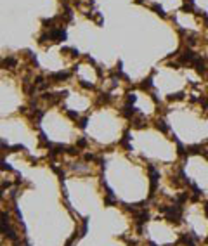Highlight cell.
<instances>
[{
	"mask_svg": "<svg viewBox=\"0 0 208 246\" xmlns=\"http://www.w3.org/2000/svg\"><path fill=\"white\" fill-rule=\"evenodd\" d=\"M137 2H139V4H140V2H144V0H137Z\"/></svg>",
	"mask_w": 208,
	"mask_h": 246,
	"instance_id": "2e32d148",
	"label": "cell"
},
{
	"mask_svg": "<svg viewBox=\"0 0 208 246\" xmlns=\"http://www.w3.org/2000/svg\"><path fill=\"white\" fill-rule=\"evenodd\" d=\"M192 66H194V70H196L199 75H203V73L206 71V63H205V59L199 57V56H196V59L192 61Z\"/></svg>",
	"mask_w": 208,
	"mask_h": 246,
	"instance_id": "6da1fadb",
	"label": "cell"
},
{
	"mask_svg": "<svg viewBox=\"0 0 208 246\" xmlns=\"http://www.w3.org/2000/svg\"><path fill=\"white\" fill-rule=\"evenodd\" d=\"M135 101H137V96H135V94H128L127 96V104H133Z\"/></svg>",
	"mask_w": 208,
	"mask_h": 246,
	"instance_id": "9c48e42d",
	"label": "cell"
},
{
	"mask_svg": "<svg viewBox=\"0 0 208 246\" xmlns=\"http://www.w3.org/2000/svg\"><path fill=\"white\" fill-rule=\"evenodd\" d=\"M49 78L54 80V83H56L57 80H66V78H69V73H68V71H59V73H52Z\"/></svg>",
	"mask_w": 208,
	"mask_h": 246,
	"instance_id": "7a4b0ae2",
	"label": "cell"
},
{
	"mask_svg": "<svg viewBox=\"0 0 208 246\" xmlns=\"http://www.w3.org/2000/svg\"><path fill=\"white\" fill-rule=\"evenodd\" d=\"M181 99H184V92H177V94L168 96V101H181Z\"/></svg>",
	"mask_w": 208,
	"mask_h": 246,
	"instance_id": "8992f818",
	"label": "cell"
},
{
	"mask_svg": "<svg viewBox=\"0 0 208 246\" xmlns=\"http://www.w3.org/2000/svg\"><path fill=\"white\" fill-rule=\"evenodd\" d=\"M156 128L161 130L163 134H166V132H168V127H166V123L163 121V120H158V121H156Z\"/></svg>",
	"mask_w": 208,
	"mask_h": 246,
	"instance_id": "5b68a950",
	"label": "cell"
},
{
	"mask_svg": "<svg viewBox=\"0 0 208 246\" xmlns=\"http://www.w3.org/2000/svg\"><path fill=\"white\" fill-rule=\"evenodd\" d=\"M4 66H16V59L14 57H7V59H4Z\"/></svg>",
	"mask_w": 208,
	"mask_h": 246,
	"instance_id": "52a82bcc",
	"label": "cell"
},
{
	"mask_svg": "<svg viewBox=\"0 0 208 246\" xmlns=\"http://www.w3.org/2000/svg\"><path fill=\"white\" fill-rule=\"evenodd\" d=\"M205 210H206V215H208V203H206V208H205Z\"/></svg>",
	"mask_w": 208,
	"mask_h": 246,
	"instance_id": "9a60e30c",
	"label": "cell"
},
{
	"mask_svg": "<svg viewBox=\"0 0 208 246\" xmlns=\"http://www.w3.org/2000/svg\"><path fill=\"white\" fill-rule=\"evenodd\" d=\"M85 160L92 161V160H94V154H85Z\"/></svg>",
	"mask_w": 208,
	"mask_h": 246,
	"instance_id": "5bb4252c",
	"label": "cell"
},
{
	"mask_svg": "<svg viewBox=\"0 0 208 246\" xmlns=\"http://www.w3.org/2000/svg\"><path fill=\"white\" fill-rule=\"evenodd\" d=\"M135 113H137V109H135L132 104H127V106L122 109V114H123V116H127V118H133Z\"/></svg>",
	"mask_w": 208,
	"mask_h": 246,
	"instance_id": "3957f363",
	"label": "cell"
},
{
	"mask_svg": "<svg viewBox=\"0 0 208 246\" xmlns=\"http://www.w3.org/2000/svg\"><path fill=\"white\" fill-rule=\"evenodd\" d=\"M69 118H73V120H78V113H73V111H68Z\"/></svg>",
	"mask_w": 208,
	"mask_h": 246,
	"instance_id": "8fae6325",
	"label": "cell"
},
{
	"mask_svg": "<svg viewBox=\"0 0 208 246\" xmlns=\"http://www.w3.org/2000/svg\"><path fill=\"white\" fill-rule=\"evenodd\" d=\"M87 121H89L87 118H82L80 121H78V127H80V128H85V127H87Z\"/></svg>",
	"mask_w": 208,
	"mask_h": 246,
	"instance_id": "30bf717a",
	"label": "cell"
},
{
	"mask_svg": "<svg viewBox=\"0 0 208 246\" xmlns=\"http://www.w3.org/2000/svg\"><path fill=\"white\" fill-rule=\"evenodd\" d=\"M201 104H203V107H205V109H208V97H206V99H203Z\"/></svg>",
	"mask_w": 208,
	"mask_h": 246,
	"instance_id": "4fadbf2b",
	"label": "cell"
},
{
	"mask_svg": "<svg viewBox=\"0 0 208 246\" xmlns=\"http://www.w3.org/2000/svg\"><path fill=\"white\" fill-rule=\"evenodd\" d=\"M153 9H155V11H156V14H160L161 17H165V16H166L165 12H163V9H161V7L158 5V4H155V5H153Z\"/></svg>",
	"mask_w": 208,
	"mask_h": 246,
	"instance_id": "ba28073f",
	"label": "cell"
},
{
	"mask_svg": "<svg viewBox=\"0 0 208 246\" xmlns=\"http://www.w3.org/2000/svg\"><path fill=\"white\" fill-rule=\"evenodd\" d=\"M87 144V140L85 139H80V140H78V144H76V146H78V147H83V146H85Z\"/></svg>",
	"mask_w": 208,
	"mask_h": 246,
	"instance_id": "7c38bea8",
	"label": "cell"
},
{
	"mask_svg": "<svg viewBox=\"0 0 208 246\" xmlns=\"http://www.w3.org/2000/svg\"><path fill=\"white\" fill-rule=\"evenodd\" d=\"M153 75H155V71L151 73V76H148L144 81H142V85H140V89H144V90H149L151 87H153Z\"/></svg>",
	"mask_w": 208,
	"mask_h": 246,
	"instance_id": "277c9868",
	"label": "cell"
}]
</instances>
